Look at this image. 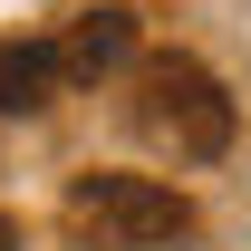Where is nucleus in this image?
<instances>
[{
  "instance_id": "1",
  "label": "nucleus",
  "mask_w": 251,
  "mask_h": 251,
  "mask_svg": "<svg viewBox=\"0 0 251 251\" xmlns=\"http://www.w3.org/2000/svg\"><path fill=\"white\" fill-rule=\"evenodd\" d=\"M135 126H145V145H164L174 164H213L232 155V97H222V77L203 58H184V49H164V58H145V77H135Z\"/></svg>"
},
{
  "instance_id": "2",
  "label": "nucleus",
  "mask_w": 251,
  "mask_h": 251,
  "mask_svg": "<svg viewBox=\"0 0 251 251\" xmlns=\"http://www.w3.org/2000/svg\"><path fill=\"white\" fill-rule=\"evenodd\" d=\"M58 222L77 251H164L193 232V203L174 184H155V174H77Z\"/></svg>"
},
{
  "instance_id": "3",
  "label": "nucleus",
  "mask_w": 251,
  "mask_h": 251,
  "mask_svg": "<svg viewBox=\"0 0 251 251\" xmlns=\"http://www.w3.org/2000/svg\"><path fill=\"white\" fill-rule=\"evenodd\" d=\"M49 49H58V77H68V87H97L106 68L135 58V10H116V0H106V10H77L68 39H49Z\"/></svg>"
},
{
  "instance_id": "4",
  "label": "nucleus",
  "mask_w": 251,
  "mask_h": 251,
  "mask_svg": "<svg viewBox=\"0 0 251 251\" xmlns=\"http://www.w3.org/2000/svg\"><path fill=\"white\" fill-rule=\"evenodd\" d=\"M58 49L49 39H0V116H39V106H58Z\"/></svg>"
},
{
  "instance_id": "5",
  "label": "nucleus",
  "mask_w": 251,
  "mask_h": 251,
  "mask_svg": "<svg viewBox=\"0 0 251 251\" xmlns=\"http://www.w3.org/2000/svg\"><path fill=\"white\" fill-rule=\"evenodd\" d=\"M0 251H20V213H0Z\"/></svg>"
}]
</instances>
